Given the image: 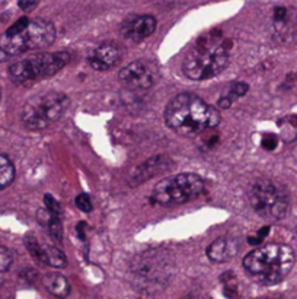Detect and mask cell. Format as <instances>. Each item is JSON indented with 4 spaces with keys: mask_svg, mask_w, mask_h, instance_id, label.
Wrapping results in <instances>:
<instances>
[{
    "mask_svg": "<svg viewBox=\"0 0 297 299\" xmlns=\"http://www.w3.org/2000/svg\"><path fill=\"white\" fill-rule=\"evenodd\" d=\"M56 39V27L47 19L20 18L0 35V61L27 51L50 47Z\"/></svg>",
    "mask_w": 297,
    "mask_h": 299,
    "instance_id": "2",
    "label": "cell"
},
{
    "mask_svg": "<svg viewBox=\"0 0 297 299\" xmlns=\"http://www.w3.org/2000/svg\"><path fill=\"white\" fill-rule=\"evenodd\" d=\"M175 274V260L165 250H149L135 255L130 263V280L135 290L157 293L163 290Z\"/></svg>",
    "mask_w": 297,
    "mask_h": 299,
    "instance_id": "4",
    "label": "cell"
},
{
    "mask_svg": "<svg viewBox=\"0 0 297 299\" xmlns=\"http://www.w3.org/2000/svg\"><path fill=\"white\" fill-rule=\"evenodd\" d=\"M44 286L45 289L58 298H64L70 293V283L68 280L60 273H48L44 276Z\"/></svg>",
    "mask_w": 297,
    "mask_h": 299,
    "instance_id": "15",
    "label": "cell"
},
{
    "mask_svg": "<svg viewBox=\"0 0 297 299\" xmlns=\"http://www.w3.org/2000/svg\"><path fill=\"white\" fill-rule=\"evenodd\" d=\"M291 123H293V125H294V127H297V116L291 117Z\"/></svg>",
    "mask_w": 297,
    "mask_h": 299,
    "instance_id": "27",
    "label": "cell"
},
{
    "mask_svg": "<svg viewBox=\"0 0 297 299\" xmlns=\"http://www.w3.org/2000/svg\"><path fill=\"white\" fill-rule=\"evenodd\" d=\"M25 247L28 248L29 254L34 257V260L38 261L41 264H45V248L41 245L38 240L34 235H28L25 238Z\"/></svg>",
    "mask_w": 297,
    "mask_h": 299,
    "instance_id": "20",
    "label": "cell"
},
{
    "mask_svg": "<svg viewBox=\"0 0 297 299\" xmlns=\"http://www.w3.org/2000/svg\"><path fill=\"white\" fill-rule=\"evenodd\" d=\"M44 203H45V207H47L50 212L56 213V215H60V212H61L60 204H58L57 200H56L51 194H45V197H44Z\"/></svg>",
    "mask_w": 297,
    "mask_h": 299,
    "instance_id": "23",
    "label": "cell"
},
{
    "mask_svg": "<svg viewBox=\"0 0 297 299\" xmlns=\"http://www.w3.org/2000/svg\"><path fill=\"white\" fill-rule=\"evenodd\" d=\"M156 25H157V22L152 15L131 16V18L124 20L121 34L133 42H142L143 39L149 38L153 34Z\"/></svg>",
    "mask_w": 297,
    "mask_h": 299,
    "instance_id": "11",
    "label": "cell"
},
{
    "mask_svg": "<svg viewBox=\"0 0 297 299\" xmlns=\"http://www.w3.org/2000/svg\"><path fill=\"white\" fill-rule=\"evenodd\" d=\"M68 108V98L58 91L42 92L27 101L22 108L20 118L28 130H44L56 124Z\"/></svg>",
    "mask_w": 297,
    "mask_h": 299,
    "instance_id": "6",
    "label": "cell"
},
{
    "mask_svg": "<svg viewBox=\"0 0 297 299\" xmlns=\"http://www.w3.org/2000/svg\"><path fill=\"white\" fill-rule=\"evenodd\" d=\"M229 63V41L221 39L220 34L211 32L200 39L185 56L182 70L192 80L211 79L221 73Z\"/></svg>",
    "mask_w": 297,
    "mask_h": 299,
    "instance_id": "5",
    "label": "cell"
},
{
    "mask_svg": "<svg viewBox=\"0 0 297 299\" xmlns=\"http://www.w3.org/2000/svg\"><path fill=\"white\" fill-rule=\"evenodd\" d=\"M246 92H248V85L246 83H243V82H235V83L230 85L227 92L223 94V97L220 98L219 104H220L221 108H229L233 104L235 99L243 97Z\"/></svg>",
    "mask_w": 297,
    "mask_h": 299,
    "instance_id": "17",
    "label": "cell"
},
{
    "mask_svg": "<svg viewBox=\"0 0 297 299\" xmlns=\"http://www.w3.org/2000/svg\"><path fill=\"white\" fill-rule=\"evenodd\" d=\"M123 58V49L115 42H104L98 46L87 58L90 68L104 72L117 66Z\"/></svg>",
    "mask_w": 297,
    "mask_h": 299,
    "instance_id": "12",
    "label": "cell"
},
{
    "mask_svg": "<svg viewBox=\"0 0 297 299\" xmlns=\"http://www.w3.org/2000/svg\"><path fill=\"white\" fill-rule=\"evenodd\" d=\"M18 5H19V8L22 10H32L37 8V5H38V0H19L18 2Z\"/></svg>",
    "mask_w": 297,
    "mask_h": 299,
    "instance_id": "25",
    "label": "cell"
},
{
    "mask_svg": "<svg viewBox=\"0 0 297 299\" xmlns=\"http://www.w3.org/2000/svg\"><path fill=\"white\" fill-rule=\"evenodd\" d=\"M274 19L277 20V22H286L287 19V9L286 8H276L274 10Z\"/></svg>",
    "mask_w": 297,
    "mask_h": 299,
    "instance_id": "26",
    "label": "cell"
},
{
    "mask_svg": "<svg viewBox=\"0 0 297 299\" xmlns=\"http://www.w3.org/2000/svg\"><path fill=\"white\" fill-rule=\"evenodd\" d=\"M277 137L272 135H267L264 139H262V146H264V149H268V151H272V149H276V146H277Z\"/></svg>",
    "mask_w": 297,
    "mask_h": 299,
    "instance_id": "24",
    "label": "cell"
},
{
    "mask_svg": "<svg viewBox=\"0 0 297 299\" xmlns=\"http://www.w3.org/2000/svg\"><path fill=\"white\" fill-rule=\"evenodd\" d=\"M76 203L77 209H80L82 212H90L92 210V200H90V197L87 196V194H79L76 197Z\"/></svg>",
    "mask_w": 297,
    "mask_h": 299,
    "instance_id": "22",
    "label": "cell"
},
{
    "mask_svg": "<svg viewBox=\"0 0 297 299\" xmlns=\"http://www.w3.org/2000/svg\"><path fill=\"white\" fill-rule=\"evenodd\" d=\"M60 215H56V213L50 212L47 207L45 209H41L37 213V218H38V222L47 228L50 237L54 240V241L61 242V238H63V229H61V223H60V219H58Z\"/></svg>",
    "mask_w": 297,
    "mask_h": 299,
    "instance_id": "14",
    "label": "cell"
},
{
    "mask_svg": "<svg viewBox=\"0 0 297 299\" xmlns=\"http://www.w3.org/2000/svg\"><path fill=\"white\" fill-rule=\"evenodd\" d=\"M0 98H2V94H0Z\"/></svg>",
    "mask_w": 297,
    "mask_h": 299,
    "instance_id": "28",
    "label": "cell"
},
{
    "mask_svg": "<svg viewBox=\"0 0 297 299\" xmlns=\"http://www.w3.org/2000/svg\"><path fill=\"white\" fill-rule=\"evenodd\" d=\"M204 180L200 175L184 173L168 177L154 185L152 200L162 206H175L191 202L204 191Z\"/></svg>",
    "mask_w": 297,
    "mask_h": 299,
    "instance_id": "9",
    "label": "cell"
},
{
    "mask_svg": "<svg viewBox=\"0 0 297 299\" xmlns=\"http://www.w3.org/2000/svg\"><path fill=\"white\" fill-rule=\"evenodd\" d=\"M248 199L255 213L268 221H280L288 212L290 203L286 188L268 178L252 183Z\"/></svg>",
    "mask_w": 297,
    "mask_h": 299,
    "instance_id": "8",
    "label": "cell"
},
{
    "mask_svg": "<svg viewBox=\"0 0 297 299\" xmlns=\"http://www.w3.org/2000/svg\"><path fill=\"white\" fill-rule=\"evenodd\" d=\"M165 123L181 136H195L220 123L217 108L194 94H179L165 108Z\"/></svg>",
    "mask_w": 297,
    "mask_h": 299,
    "instance_id": "1",
    "label": "cell"
},
{
    "mask_svg": "<svg viewBox=\"0 0 297 299\" xmlns=\"http://www.w3.org/2000/svg\"><path fill=\"white\" fill-rule=\"evenodd\" d=\"M68 61L70 54L66 51L41 53L15 61L9 68V76L13 83L25 85L56 75L64 66H67Z\"/></svg>",
    "mask_w": 297,
    "mask_h": 299,
    "instance_id": "7",
    "label": "cell"
},
{
    "mask_svg": "<svg viewBox=\"0 0 297 299\" xmlns=\"http://www.w3.org/2000/svg\"><path fill=\"white\" fill-rule=\"evenodd\" d=\"M123 87L130 91H146L154 85L159 77V72L149 60H135L127 65L118 73Z\"/></svg>",
    "mask_w": 297,
    "mask_h": 299,
    "instance_id": "10",
    "label": "cell"
},
{
    "mask_svg": "<svg viewBox=\"0 0 297 299\" xmlns=\"http://www.w3.org/2000/svg\"><path fill=\"white\" fill-rule=\"evenodd\" d=\"M296 261L291 247L286 244H265L248 252L243 267L252 279L262 285H277L286 279Z\"/></svg>",
    "mask_w": 297,
    "mask_h": 299,
    "instance_id": "3",
    "label": "cell"
},
{
    "mask_svg": "<svg viewBox=\"0 0 297 299\" xmlns=\"http://www.w3.org/2000/svg\"><path fill=\"white\" fill-rule=\"evenodd\" d=\"M239 251V241L233 237H221L213 241L207 248V257L214 263L232 260Z\"/></svg>",
    "mask_w": 297,
    "mask_h": 299,
    "instance_id": "13",
    "label": "cell"
},
{
    "mask_svg": "<svg viewBox=\"0 0 297 299\" xmlns=\"http://www.w3.org/2000/svg\"><path fill=\"white\" fill-rule=\"evenodd\" d=\"M12 261H13L12 251L8 247H5V245H0V273L9 270L10 266H12Z\"/></svg>",
    "mask_w": 297,
    "mask_h": 299,
    "instance_id": "21",
    "label": "cell"
},
{
    "mask_svg": "<svg viewBox=\"0 0 297 299\" xmlns=\"http://www.w3.org/2000/svg\"><path fill=\"white\" fill-rule=\"evenodd\" d=\"M168 168V159H163L162 156L157 158H152L147 162H144L142 166H139V169L135 171V180L137 181H144L153 175L162 173V169Z\"/></svg>",
    "mask_w": 297,
    "mask_h": 299,
    "instance_id": "16",
    "label": "cell"
},
{
    "mask_svg": "<svg viewBox=\"0 0 297 299\" xmlns=\"http://www.w3.org/2000/svg\"><path fill=\"white\" fill-rule=\"evenodd\" d=\"M45 248V264L56 267V269H63L67 266V259L61 251L53 247V245H44Z\"/></svg>",
    "mask_w": 297,
    "mask_h": 299,
    "instance_id": "19",
    "label": "cell"
},
{
    "mask_svg": "<svg viewBox=\"0 0 297 299\" xmlns=\"http://www.w3.org/2000/svg\"><path fill=\"white\" fill-rule=\"evenodd\" d=\"M15 180V166L8 156L0 155V191L9 187Z\"/></svg>",
    "mask_w": 297,
    "mask_h": 299,
    "instance_id": "18",
    "label": "cell"
}]
</instances>
